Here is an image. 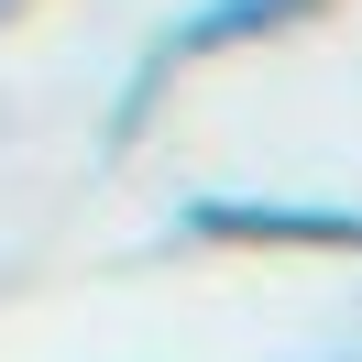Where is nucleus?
<instances>
[{
	"instance_id": "nucleus-1",
	"label": "nucleus",
	"mask_w": 362,
	"mask_h": 362,
	"mask_svg": "<svg viewBox=\"0 0 362 362\" xmlns=\"http://www.w3.org/2000/svg\"><path fill=\"white\" fill-rule=\"evenodd\" d=\"M308 11H329V0H187L176 23L154 33V55L121 77V99H110V143H132L143 121H154V99L176 88L187 66H209V55H242V45H274V33H296Z\"/></svg>"
},
{
	"instance_id": "nucleus-2",
	"label": "nucleus",
	"mask_w": 362,
	"mask_h": 362,
	"mask_svg": "<svg viewBox=\"0 0 362 362\" xmlns=\"http://www.w3.org/2000/svg\"><path fill=\"white\" fill-rule=\"evenodd\" d=\"M11 11H33V0H0V23H11Z\"/></svg>"
}]
</instances>
